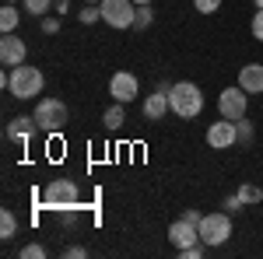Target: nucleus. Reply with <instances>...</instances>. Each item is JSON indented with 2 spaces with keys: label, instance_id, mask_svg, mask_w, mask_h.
<instances>
[{
  "label": "nucleus",
  "instance_id": "nucleus-1",
  "mask_svg": "<svg viewBox=\"0 0 263 259\" xmlns=\"http://www.w3.org/2000/svg\"><path fill=\"white\" fill-rule=\"evenodd\" d=\"M42 84H46V77H42L39 67L21 63V67H11V70H7V91H11L14 98H21V102L42 95Z\"/></svg>",
  "mask_w": 263,
  "mask_h": 259
},
{
  "label": "nucleus",
  "instance_id": "nucleus-2",
  "mask_svg": "<svg viewBox=\"0 0 263 259\" xmlns=\"http://www.w3.org/2000/svg\"><path fill=\"white\" fill-rule=\"evenodd\" d=\"M168 105H172V112L179 119H193V116H200V109H203V91L193 81H179V84L168 88Z\"/></svg>",
  "mask_w": 263,
  "mask_h": 259
},
{
  "label": "nucleus",
  "instance_id": "nucleus-3",
  "mask_svg": "<svg viewBox=\"0 0 263 259\" xmlns=\"http://www.w3.org/2000/svg\"><path fill=\"white\" fill-rule=\"evenodd\" d=\"M197 228H200V242L207 249H218V245H224V242L232 238V217H228V210L203 214Z\"/></svg>",
  "mask_w": 263,
  "mask_h": 259
},
{
  "label": "nucleus",
  "instance_id": "nucleus-4",
  "mask_svg": "<svg viewBox=\"0 0 263 259\" xmlns=\"http://www.w3.org/2000/svg\"><path fill=\"white\" fill-rule=\"evenodd\" d=\"M32 116L39 123V130H46V133H60L63 126L70 123V112H67V105L60 98H39Z\"/></svg>",
  "mask_w": 263,
  "mask_h": 259
},
{
  "label": "nucleus",
  "instance_id": "nucleus-5",
  "mask_svg": "<svg viewBox=\"0 0 263 259\" xmlns=\"http://www.w3.org/2000/svg\"><path fill=\"white\" fill-rule=\"evenodd\" d=\"M42 200H46V207H53V210H78L81 189H78L74 179H53L42 189Z\"/></svg>",
  "mask_w": 263,
  "mask_h": 259
},
{
  "label": "nucleus",
  "instance_id": "nucleus-6",
  "mask_svg": "<svg viewBox=\"0 0 263 259\" xmlns=\"http://www.w3.org/2000/svg\"><path fill=\"white\" fill-rule=\"evenodd\" d=\"M218 112H221L224 119H246V112H249V91H246L242 84L224 88L221 95H218Z\"/></svg>",
  "mask_w": 263,
  "mask_h": 259
},
{
  "label": "nucleus",
  "instance_id": "nucleus-7",
  "mask_svg": "<svg viewBox=\"0 0 263 259\" xmlns=\"http://www.w3.org/2000/svg\"><path fill=\"white\" fill-rule=\"evenodd\" d=\"M102 21L109 28H130L137 18V4L134 0H102Z\"/></svg>",
  "mask_w": 263,
  "mask_h": 259
},
{
  "label": "nucleus",
  "instance_id": "nucleus-8",
  "mask_svg": "<svg viewBox=\"0 0 263 259\" xmlns=\"http://www.w3.org/2000/svg\"><path fill=\"white\" fill-rule=\"evenodd\" d=\"M207 144H211L214 151L235 147V144H239V126H235V119H224L221 116V123H211V126H207Z\"/></svg>",
  "mask_w": 263,
  "mask_h": 259
},
{
  "label": "nucleus",
  "instance_id": "nucleus-9",
  "mask_svg": "<svg viewBox=\"0 0 263 259\" xmlns=\"http://www.w3.org/2000/svg\"><path fill=\"white\" fill-rule=\"evenodd\" d=\"M141 91V84H137V77L130 74V70H116L112 77H109V95H112V102H134V95Z\"/></svg>",
  "mask_w": 263,
  "mask_h": 259
},
{
  "label": "nucleus",
  "instance_id": "nucleus-10",
  "mask_svg": "<svg viewBox=\"0 0 263 259\" xmlns=\"http://www.w3.org/2000/svg\"><path fill=\"white\" fill-rule=\"evenodd\" d=\"M25 56H28L25 39H18L14 32H7V35L0 39V63H4V67H21V63H25Z\"/></svg>",
  "mask_w": 263,
  "mask_h": 259
},
{
  "label": "nucleus",
  "instance_id": "nucleus-11",
  "mask_svg": "<svg viewBox=\"0 0 263 259\" xmlns=\"http://www.w3.org/2000/svg\"><path fill=\"white\" fill-rule=\"evenodd\" d=\"M168 88H172V84H158L155 95L144 98V116H147L151 123H162L165 112H172V105H168Z\"/></svg>",
  "mask_w": 263,
  "mask_h": 259
},
{
  "label": "nucleus",
  "instance_id": "nucleus-12",
  "mask_svg": "<svg viewBox=\"0 0 263 259\" xmlns=\"http://www.w3.org/2000/svg\"><path fill=\"white\" fill-rule=\"evenodd\" d=\"M168 242L176 245V249H186V245H193V242H200V228L193 224V221H172V228H168Z\"/></svg>",
  "mask_w": 263,
  "mask_h": 259
},
{
  "label": "nucleus",
  "instance_id": "nucleus-13",
  "mask_svg": "<svg viewBox=\"0 0 263 259\" xmlns=\"http://www.w3.org/2000/svg\"><path fill=\"white\" fill-rule=\"evenodd\" d=\"M35 130H39L35 116H18V119H11V123H7V137H11V140H18V144H28Z\"/></svg>",
  "mask_w": 263,
  "mask_h": 259
},
{
  "label": "nucleus",
  "instance_id": "nucleus-14",
  "mask_svg": "<svg viewBox=\"0 0 263 259\" xmlns=\"http://www.w3.org/2000/svg\"><path fill=\"white\" fill-rule=\"evenodd\" d=\"M239 84L249 95H263V63H246L239 70Z\"/></svg>",
  "mask_w": 263,
  "mask_h": 259
},
{
  "label": "nucleus",
  "instance_id": "nucleus-15",
  "mask_svg": "<svg viewBox=\"0 0 263 259\" xmlns=\"http://www.w3.org/2000/svg\"><path fill=\"white\" fill-rule=\"evenodd\" d=\"M102 123H105V130H120L123 123H126V109H123V102H112V105L105 109Z\"/></svg>",
  "mask_w": 263,
  "mask_h": 259
},
{
  "label": "nucleus",
  "instance_id": "nucleus-16",
  "mask_svg": "<svg viewBox=\"0 0 263 259\" xmlns=\"http://www.w3.org/2000/svg\"><path fill=\"white\" fill-rule=\"evenodd\" d=\"M18 7H14V4H4V7H0V32H4V35H7V32H14V28H18Z\"/></svg>",
  "mask_w": 263,
  "mask_h": 259
},
{
  "label": "nucleus",
  "instance_id": "nucleus-17",
  "mask_svg": "<svg viewBox=\"0 0 263 259\" xmlns=\"http://www.w3.org/2000/svg\"><path fill=\"white\" fill-rule=\"evenodd\" d=\"M18 235V217L11 214V210H0V238H14Z\"/></svg>",
  "mask_w": 263,
  "mask_h": 259
},
{
  "label": "nucleus",
  "instance_id": "nucleus-18",
  "mask_svg": "<svg viewBox=\"0 0 263 259\" xmlns=\"http://www.w3.org/2000/svg\"><path fill=\"white\" fill-rule=\"evenodd\" d=\"M239 200H242V203H260L263 189H260V186H253V182H242V186H239Z\"/></svg>",
  "mask_w": 263,
  "mask_h": 259
},
{
  "label": "nucleus",
  "instance_id": "nucleus-19",
  "mask_svg": "<svg viewBox=\"0 0 263 259\" xmlns=\"http://www.w3.org/2000/svg\"><path fill=\"white\" fill-rule=\"evenodd\" d=\"M21 4H25V11H28V14H35V18H46L49 4H57V0H21Z\"/></svg>",
  "mask_w": 263,
  "mask_h": 259
},
{
  "label": "nucleus",
  "instance_id": "nucleus-20",
  "mask_svg": "<svg viewBox=\"0 0 263 259\" xmlns=\"http://www.w3.org/2000/svg\"><path fill=\"white\" fill-rule=\"evenodd\" d=\"M78 18H81V25H95V21H102V7H95V4H84Z\"/></svg>",
  "mask_w": 263,
  "mask_h": 259
},
{
  "label": "nucleus",
  "instance_id": "nucleus-21",
  "mask_svg": "<svg viewBox=\"0 0 263 259\" xmlns=\"http://www.w3.org/2000/svg\"><path fill=\"white\" fill-rule=\"evenodd\" d=\"M151 21H155V11H151L147 4H141V7H137V18H134V28H147Z\"/></svg>",
  "mask_w": 263,
  "mask_h": 259
},
{
  "label": "nucleus",
  "instance_id": "nucleus-22",
  "mask_svg": "<svg viewBox=\"0 0 263 259\" xmlns=\"http://www.w3.org/2000/svg\"><path fill=\"white\" fill-rule=\"evenodd\" d=\"M203 249H207L203 242H193V245H186V249H176V252H179L182 259H200V256H203Z\"/></svg>",
  "mask_w": 263,
  "mask_h": 259
},
{
  "label": "nucleus",
  "instance_id": "nucleus-23",
  "mask_svg": "<svg viewBox=\"0 0 263 259\" xmlns=\"http://www.w3.org/2000/svg\"><path fill=\"white\" fill-rule=\"evenodd\" d=\"M18 256H21V259H42V256H46V249H42V245H35V242H32V245H25V249H21Z\"/></svg>",
  "mask_w": 263,
  "mask_h": 259
},
{
  "label": "nucleus",
  "instance_id": "nucleus-24",
  "mask_svg": "<svg viewBox=\"0 0 263 259\" xmlns=\"http://www.w3.org/2000/svg\"><path fill=\"white\" fill-rule=\"evenodd\" d=\"M193 7H197L200 14H214V11L221 7V0H193Z\"/></svg>",
  "mask_w": 263,
  "mask_h": 259
},
{
  "label": "nucleus",
  "instance_id": "nucleus-25",
  "mask_svg": "<svg viewBox=\"0 0 263 259\" xmlns=\"http://www.w3.org/2000/svg\"><path fill=\"white\" fill-rule=\"evenodd\" d=\"M42 32H46V35H57V32H60V14H53V18L46 14V18H42Z\"/></svg>",
  "mask_w": 263,
  "mask_h": 259
},
{
  "label": "nucleus",
  "instance_id": "nucleus-26",
  "mask_svg": "<svg viewBox=\"0 0 263 259\" xmlns=\"http://www.w3.org/2000/svg\"><path fill=\"white\" fill-rule=\"evenodd\" d=\"M249 28H253V39L263 42V11H260V7H256V14H253V25H249Z\"/></svg>",
  "mask_w": 263,
  "mask_h": 259
},
{
  "label": "nucleus",
  "instance_id": "nucleus-27",
  "mask_svg": "<svg viewBox=\"0 0 263 259\" xmlns=\"http://www.w3.org/2000/svg\"><path fill=\"white\" fill-rule=\"evenodd\" d=\"M235 126H239V140H246V144H249V140H253V126H249L246 119H235Z\"/></svg>",
  "mask_w": 263,
  "mask_h": 259
},
{
  "label": "nucleus",
  "instance_id": "nucleus-28",
  "mask_svg": "<svg viewBox=\"0 0 263 259\" xmlns=\"http://www.w3.org/2000/svg\"><path fill=\"white\" fill-rule=\"evenodd\" d=\"M242 207H246V203L239 200V193H235V196H228V200H224V210H228V214H232V210H242Z\"/></svg>",
  "mask_w": 263,
  "mask_h": 259
},
{
  "label": "nucleus",
  "instance_id": "nucleus-29",
  "mask_svg": "<svg viewBox=\"0 0 263 259\" xmlns=\"http://www.w3.org/2000/svg\"><path fill=\"white\" fill-rule=\"evenodd\" d=\"M67 256H70V259H81V256H88V252H84L81 245H70V249H67Z\"/></svg>",
  "mask_w": 263,
  "mask_h": 259
},
{
  "label": "nucleus",
  "instance_id": "nucleus-30",
  "mask_svg": "<svg viewBox=\"0 0 263 259\" xmlns=\"http://www.w3.org/2000/svg\"><path fill=\"white\" fill-rule=\"evenodd\" d=\"M53 7H57V14H67V11H70V0H57Z\"/></svg>",
  "mask_w": 263,
  "mask_h": 259
},
{
  "label": "nucleus",
  "instance_id": "nucleus-31",
  "mask_svg": "<svg viewBox=\"0 0 263 259\" xmlns=\"http://www.w3.org/2000/svg\"><path fill=\"white\" fill-rule=\"evenodd\" d=\"M182 217H186V221H193V224H200V217H203V214H200V210H186Z\"/></svg>",
  "mask_w": 263,
  "mask_h": 259
},
{
  "label": "nucleus",
  "instance_id": "nucleus-32",
  "mask_svg": "<svg viewBox=\"0 0 263 259\" xmlns=\"http://www.w3.org/2000/svg\"><path fill=\"white\" fill-rule=\"evenodd\" d=\"M134 4H137V7H141V4H151V0H134Z\"/></svg>",
  "mask_w": 263,
  "mask_h": 259
},
{
  "label": "nucleus",
  "instance_id": "nucleus-33",
  "mask_svg": "<svg viewBox=\"0 0 263 259\" xmlns=\"http://www.w3.org/2000/svg\"><path fill=\"white\" fill-rule=\"evenodd\" d=\"M253 4H256V7H260V11H263V0H253Z\"/></svg>",
  "mask_w": 263,
  "mask_h": 259
},
{
  "label": "nucleus",
  "instance_id": "nucleus-34",
  "mask_svg": "<svg viewBox=\"0 0 263 259\" xmlns=\"http://www.w3.org/2000/svg\"><path fill=\"white\" fill-rule=\"evenodd\" d=\"M4 4H18V0H4Z\"/></svg>",
  "mask_w": 263,
  "mask_h": 259
},
{
  "label": "nucleus",
  "instance_id": "nucleus-35",
  "mask_svg": "<svg viewBox=\"0 0 263 259\" xmlns=\"http://www.w3.org/2000/svg\"><path fill=\"white\" fill-rule=\"evenodd\" d=\"M84 4H99V0H84Z\"/></svg>",
  "mask_w": 263,
  "mask_h": 259
}]
</instances>
